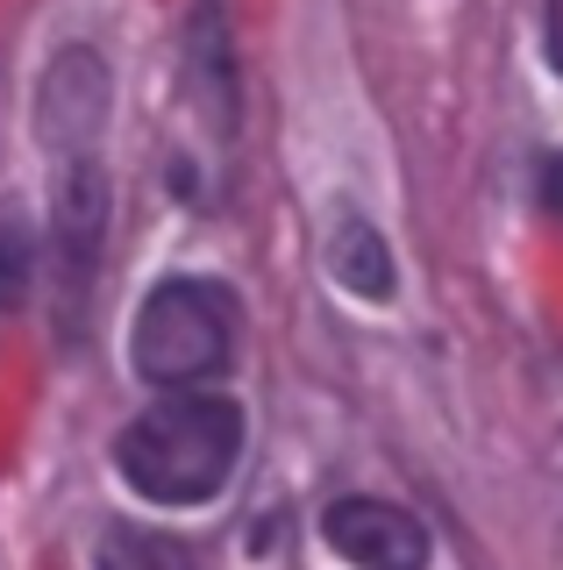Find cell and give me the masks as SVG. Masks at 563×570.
Returning <instances> with one entry per match:
<instances>
[{
    "mask_svg": "<svg viewBox=\"0 0 563 570\" xmlns=\"http://www.w3.org/2000/svg\"><path fill=\"white\" fill-rule=\"evenodd\" d=\"M100 115H108V71H100V58H86V50H72V58L50 65L43 79V136L58 142V150L86 157V136L100 129Z\"/></svg>",
    "mask_w": 563,
    "mask_h": 570,
    "instance_id": "cell-4",
    "label": "cell"
},
{
    "mask_svg": "<svg viewBox=\"0 0 563 570\" xmlns=\"http://www.w3.org/2000/svg\"><path fill=\"white\" fill-rule=\"evenodd\" d=\"M228 335H236V307L221 285L207 278H171L157 285L136 314V371L157 385H192L215 379L228 364Z\"/></svg>",
    "mask_w": 563,
    "mask_h": 570,
    "instance_id": "cell-2",
    "label": "cell"
},
{
    "mask_svg": "<svg viewBox=\"0 0 563 570\" xmlns=\"http://www.w3.org/2000/svg\"><path fill=\"white\" fill-rule=\"evenodd\" d=\"M550 58H556V71H563V0H550Z\"/></svg>",
    "mask_w": 563,
    "mask_h": 570,
    "instance_id": "cell-9",
    "label": "cell"
},
{
    "mask_svg": "<svg viewBox=\"0 0 563 570\" xmlns=\"http://www.w3.org/2000/svg\"><path fill=\"white\" fill-rule=\"evenodd\" d=\"M100 570H200L186 542L171 534H144V528H115L100 542Z\"/></svg>",
    "mask_w": 563,
    "mask_h": 570,
    "instance_id": "cell-6",
    "label": "cell"
},
{
    "mask_svg": "<svg viewBox=\"0 0 563 570\" xmlns=\"http://www.w3.org/2000/svg\"><path fill=\"white\" fill-rule=\"evenodd\" d=\"M236 450H243L236 406L179 392V400H165V406H150V414L129 421V435L115 442V463L144 499H157V507H192V499L221 492Z\"/></svg>",
    "mask_w": 563,
    "mask_h": 570,
    "instance_id": "cell-1",
    "label": "cell"
},
{
    "mask_svg": "<svg viewBox=\"0 0 563 570\" xmlns=\"http://www.w3.org/2000/svg\"><path fill=\"white\" fill-rule=\"evenodd\" d=\"M328 549L364 570H421L428 563V534H421L414 513L385 507V499H343L328 507Z\"/></svg>",
    "mask_w": 563,
    "mask_h": 570,
    "instance_id": "cell-3",
    "label": "cell"
},
{
    "mask_svg": "<svg viewBox=\"0 0 563 570\" xmlns=\"http://www.w3.org/2000/svg\"><path fill=\"white\" fill-rule=\"evenodd\" d=\"M328 272H336L349 293H364V299L393 293V257H385V243L364 222H343L336 228V243H328Z\"/></svg>",
    "mask_w": 563,
    "mask_h": 570,
    "instance_id": "cell-5",
    "label": "cell"
},
{
    "mask_svg": "<svg viewBox=\"0 0 563 570\" xmlns=\"http://www.w3.org/2000/svg\"><path fill=\"white\" fill-rule=\"evenodd\" d=\"M29 293V222L0 207V307H22Z\"/></svg>",
    "mask_w": 563,
    "mask_h": 570,
    "instance_id": "cell-7",
    "label": "cell"
},
{
    "mask_svg": "<svg viewBox=\"0 0 563 570\" xmlns=\"http://www.w3.org/2000/svg\"><path fill=\"white\" fill-rule=\"evenodd\" d=\"M542 207H550L556 222H563V150L550 157V165H542Z\"/></svg>",
    "mask_w": 563,
    "mask_h": 570,
    "instance_id": "cell-8",
    "label": "cell"
}]
</instances>
